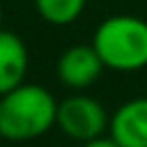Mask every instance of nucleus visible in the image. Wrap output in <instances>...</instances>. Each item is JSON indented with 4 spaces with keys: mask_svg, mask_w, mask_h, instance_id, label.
<instances>
[{
    "mask_svg": "<svg viewBox=\"0 0 147 147\" xmlns=\"http://www.w3.org/2000/svg\"><path fill=\"white\" fill-rule=\"evenodd\" d=\"M87 7V0H34L39 18L48 25H71L76 23Z\"/></svg>",
    "mask_w": 147,
    "mask_h": 147,
    "instance_id": "nucleus-7",
    "label": "nucleus"
},
{
    "mask_svg": "<svg viewBox=\"0 0 147 147\" xmlns=\"http://www.w3.org/2000/svg\"><path fill=\"white\" fill-rule=\"evenodd\" d=\"M57 101L37 83H23L0 96V138L28 142L55 126Z\"/></svg>",
    "mask_w": 147,
    "mask_h": 147,
    "instance_id": "nucleus-1",
    "label": "nucleus"
},
{
    "mask_svg": "<svg viewBox=\"0 0 147 147\" xmlns=\"http://www.w3.org/2000/svg\"><path fill=\"white\" fill-rule=\"evenodd\" d=\"M0 30H2V7H0Z\"/></svg>",
    "mask_w": 147,
    "mask_h": 147,
    "instance_id": "nucleus-9",
    "label": "nucleus"
},
{
    "mask_svg": "<svg viewBox=\"0 0 147 147\" xmlns=\"http://www.w3.org/2000/svg\"><path fill=\"white\" fill-rule=\"evenodd\" d=\"M108 136L119 147H147V96L124 101L110 115Z\"/></svg>",
    "mask_w": 147,
    "mask_h": 147,
    "instance_id": "nucleus-5",
    "label": "nucleus"
},
{
    "mask_svg": "<svg viewBox=\"0 0 147 147\" xmlns=\"http://www.w3.org/2000/svg\"><path fill=\"white\" fill-rule=\"evenodd\" d=\"M80 147H119L108 133L106 136H99V138H94V140H87V142H80Z\"/></svg>",
    "mask_w": 147,
    "mask_h": 147,
    "instance_id": "nucleus-8",
    "label": "nucleus"
},
{
    "mask_svg": "<svg viewBox=\"0 0 147 147\" xmlns=\"http://www.w3.org/2000/svg\"><path fill=\"white\" fill-rule=\"evenodd\" d=\"M55 126L71 140L87 142L99 136L108 133L110 115L106 108L87 94H71L62 101H57V115Z\"/></svg>",
    "mask_w": 147,
    "mask_h": 147,
    "instance_id": "nucleus-3",
    "label": "nucleus"
},
{
    "mask_svg": "<svg viewBox=\"0 0 147 147\" xmlns=\"http://www.w3.org/2000/svg\"><path fill=\"white\" fill-rule=\"evenodd\" d=\"M103 62L99 60L92 44H76L60 53L55 74L57 80L69 90H87L103 74Z\"/></svg>",
    "mask_w": 147,
    "mask_h": 147,
    "instance_id": "nucleus-4",
    "label": "nucleus"
},
{
    "mask_svg": "<svg viewBox=\"0 0 147 147\" xmlns=\"http://www.w3.org/2000/svg\"><path fill=\"white\" fill-rule=\"evenodd\" d=\"M28 67L30 53L25 41L11 30H0V96L25 83Z\"/></svg>",
    "mask_w": 147,
    "mask_h": 147,
    "instance_id": "nucleus-6",
    "label": "nucleus"
},
{
    "mask_svg": "<svg viewBox=\"0 0 147 147\" xmlns=\"http://www.w3.org/2000/svg\"><path fill=\"white\" fill-rule=\"evenodd\" d=\"M92 46L106 69L140 71L147 67V21L133 14H113L96 25Z\"/></svg>",
    "mask_w": 147,
    "mask_h": 147,
    "instance_id": "nucleus-2",
    "label": "nucleus"
}]
</instances>
